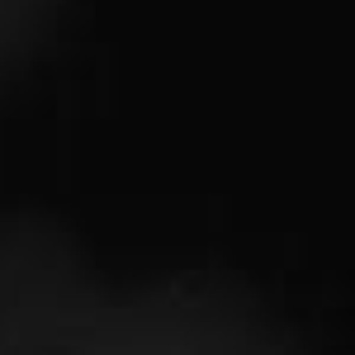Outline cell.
<instances>
[{
    "mask_svg": "<svg viewBox=\"0 0 355 355\" xmlns=\"http://www.w3.org/2000/svg\"><path fill=\"white\" fill-rule=\"evenodd\" d=\"M0 355H303L209 275L110 284L38 214L0 218Z\"/></svg>",
    "mask_w": 355,
    "mask_h": 355,
    "instance_id": "6da1fadb",
    "label": "cell"
},
{
    "mask_svg": "<svg viewBox=\"0 0 355 355\" xmlns=\"http://www.w3.org/2000/svg\"><path fill=\"white\" fill-rule=\"evenodd\" d=\"M53 10L57 0H0V81L33 53Z\"/></svg>",
    "mask_w": 355,
    "mask_h": 355,
    "instance_id": "7a4b0ae2",
    "label": "cell"
}]
</instances>
